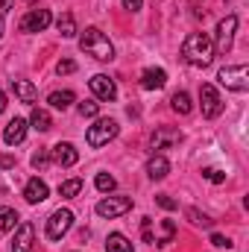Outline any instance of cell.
Here are the masks:
<instances>
[{"label":"cell","instance_id":"f35d334b","mask_svg":"<svg viewBox=\"0 0 249 252\" xmlns=\"http://www.w3.org/2000/svg\"><path fill=\"white\" fill-rule=\"evenodd\" d=\"M0 35H3V18H0Z\"/></svg>","mask_w":249,"mask_h":252},{"label":"cell","instance_id":"ba28073f","mask_svg":"<svg viewBox=\"0 0 249 252\" xmlns=\"http://www.w3.org/2000/svg\"><path fill=\"white\" fill-rule=\"evenodd\" d=\"M132 208V199L129 196H106V199H100L97 202V214L100 217H121V214H126Z\"/></svg>","mask_w":249,"mask_h":252},{"label":"cell","instance_id":"f1b7e54d","mask_svg":"<svg viewBox=\"0 0 249 252\" xmlns=\"http://www.w3.org/2000/svg\"><path fill=\"white\" fill-rule=\"evenodd\" d=\"M97 112H100V103H94V100L79 103V115H82V118H97Z\"/></svg>","mask_w":249,"mask_h":252},{"label":"cell","instance_id":"4fadbf2b","mask_svg":"<svg viewBox=\"0 0 249 252\" xmlns=\"http://www.w3.org/2000/svg\"><path fill=\"white\" fill-rule=\"evenodd\" d=\"M53 158H56V164H62V167H73V164L79 161V150L64 141V144H56V147H53Z\"/></svg>","mask_w":249,"mask_h":252},{"label":"cell","instance_id":"f546056e","mask_svg":"<svg viewBox=\"0 0 249 252\" xmlns=\"http://www.w3.org/2000/svg\"><path fill=\"white\" fill-rule=\"evenodd\" d=\"M47 164H50V153H47V150H38V153L32 156V167H35V170H44Z\"/></svg>","mask_w":249,"mask_h":252},{"label":"cell","instance_id":"8fae6325","mask_svg":"<svg viewBox=\"0 0 249 252\" xmlns=\"http://www.w3.org/2000/svg\"><path fill=\"white\" fill-rule=\"evenodd\" d=\"M32 238H35L32 223H21L15 232V241H12V252H32V244H35Z\"/></svg>","mask_w":249,"mask_h":252},{"label":"cell","instance_id":"e0dca14e","mask_svg":"<svg viewBox=\"0 0 249 252\" xmlns=\"http://www.w3.org/2000/svg\"><path fill=\"white\" fill-rule=\"evenodd\" d=\"M12 91H15V97H18L21 103H35V97H38L35 85L27 82V79H12Z\"/></svg>","mask_w":249,"mask_h":252},{"label":"cell","instance_id":"7c38bea8","mask_svg":"<svg viewBox=\"0 0 249 252\" xmlns=\"http://www.w3.org/2000/svg\"><path fill=\"white\" fill-rule=\"evenodd\" d=\"M24 138H27V121H24V118H15V121L6 124V129H3V141H6L9 147L21 144Z\"/></svg>","mask_w":249,"mask_h":252},{"label":"cell","instance_id":"603a6c76","mask_svg":"<svg viewBox=\"0 0 249 252\" xmlns=\"http://www.w3.org/2000/svg\"><path fill=\"white\" fill-rule=\"evenodd\" d=\"M170 103H173V112H176V115H190V109H193V103H190V94H187V91H176Z\"/></svg>","mask_w":249,"mask_h":252},{"label":"cell","instance_id":"e575fe53","mask_svg":"<svg viewBox=\"0 0 249 252\" xmlns=\"http://www.w3.org/2000/svg\"><path fill=\"white\" fill-rule=\"evenodd\" d=\"M141 3H144V0H124V6L129 9V12H138V9H141Z\"/></svg>","mask_w":249,"mask_h":252},{"label":"cell","instance_id":"8992f818","mask_svg":"<svg viewBox=\"0 0 249 252\" xmlns=\"http://www.w3.org/2000/svg\"><path fill=\"white\" fill-rule=\"evenodd\" d=\"M70 226H73V211H70V208L53 211L50 220H47V238H50V241H62L64 235L70 232Z\"/></svg>","mask_w":249,"mask_h":252},{"label":"cell","instance_id":"7402d4cb","mask_svg":"<svg viewBox=\"0 0 249 252\" xmlns=\"http://www.w3.org/2000/svg\"><path fill=\"white\" fill-rule=\"evenodd\" d=\"M106 252H132V244H129L126 235L115 232V235H109V241H106Z\"/></svg>","mask_w":249,"mask_h":252},{"label":"cell","instance_id":"9a60e30c","mask_svg":"<svg viewBox=\"0 0 249 252\" xmlns=\"http://www.w3.org/2000/svg\"><path fill=\"white\" fill-rule=\"evenodd\" d=\"M47 193H50V190H47V182H44V179H38V176H35V179H30V182H27V188H24L27 202H32V205L44 202V199H47Z\"/></svg>","mask_w":249,"mask_h":252},{"label":"cell","instance_id":"8d00e7d4","mask_svg":"<svg viewBox=\"0 0 249 252\" xmlns=\"http://www.w3.org/2000/svg\"><path fill=\"white\" fill-rule=\"evenodd\" d=\"M0 164H3V167H12V164H15V158H12V156H3V158H0Z\"/></svg>","mask_w":249,"mask_h":252},{"label":"cell","instance_id":"4dcf8cb0","mask_svg":"<svg viewBox=\"0 0 249 252\" xmlns=\"http://www.w3.org/2000/svg\"><path fill=\"white\" fill-rule=\"evenodd\" d=\"M202 176H205L208 182H223V179H226V173H223V170H217V167H205V170H202Z\"/></svg>","mask_w":249,"mask_h":252},{"label":"cell","instance_id":"d4e9b609","mask_svg":"<svg viewBox=\"0 0 249 252\" xmlns=\"http://www.w3.org/2000/svg\"><path fill=\"white\" fill-rule=\"evenodd\" d=\"M79 190H82V179H67V182H62V185H59V193H62V196H67V199H70V196H76Z\"/></svg>","mask_w":249,"mask_h":252},{"label":"cell","instance_id":"ac0fdd59","mask_svg":"<svg viewBox=\"0 0 249 252\" xmlns=\"http://www.w3.org/2000/svg\"><path fill=\"white\" fill-rule=\"evenodd\" d=\"M170 173V161L164 158V156H153L150 161H147V176L150 179H164Z\"/></svg>","mask_w":249,"mask_h":252},{"label":"cell","instance_id":"1f68e13d","mask_svg":"<svg viewBox=\"0 0 249 252\" xmlns=\"http://www.w3.org/2000/svg\"><path fill=\"white\" fill-rule=\"evenodd\" d=\"M56 70H59V73H73V70H76V62H73V59H62V62L56 64Z\"/></svg>","mask_w":249,"mask_h":252},{"label":"cell","instance_id":"836d02e7","mask_svg":"<svg viewBox=\"0 0 249 252\" xmlns=\"http://www.w3.org/2000/svg\"><path fill=\"white\" fill-rule=\"evenodd\" d=\"M211 244H214V247H232V241L223 238V235H211Z\"/></svg>","mask_w":249,"mask_h":252},{"label":"cell","instance_id":"44dd1931","mask_svg":"<svg viewBox=\"0 0 249 252\" xmlns=\"http://www.w3.org/2000/svg\"><path fill=\"white\" fill-rule=\"evenodd\" d=\"M30 124H32V129H38V132H47V129H53L50 112H44V109H32V115H30Z\"/></svg>","mask_w":249,"mask_h":252},{"label":"cell","instance_id":"6da1fadb","mask_svg":"<svg viewBox=\"0 0 249 252\" xmlns=\"http://www.w3.org/2000/svg\"><path fill=\"white\" fill-rule=\"evenodd\" d=\"M182 59L193 67H208L214 59V44L205 32H190L182 44Z\"/></svg>","mask_w":249,"mask_h":252},{"label":"cell","instance_id":"d6a6232c","mask_svg":"<svg viewBox=\"0 0 249 252\" xmlns=\"http://www.w3.org/2000/svg\"><path fill=\"white\" fill-rule=\"evenodd\" d=\"M156 202H158L161 208H167V211H173V208H176V202H173L167 193H158V196H156Z\"/></svg>","mask_w":249,"mask_h":252},{"label":"cell","instance_id":"52a82bcc","mask_svg":"<svg viewBox=\"0 0 249 252\" xmlns=\"http://www.w3.org/2000/svg\"><path fill=\"white\" fill-rule=\"evenodd\" d=\"M199 106H202V115L205 118H217L223 112V100L217 94V88L211 82H202L199 85Z\"/></svg>","mask_w":249,"mask_h":252},{"label":"cell","instance_id":"d6986e66","mask_svg":"<svg viewBox=\"0 0 249 252\" xmlns=\"http://www.w3.org/2000/svg\"><path fill=\"white\" fill-rule=\"evenodd\" d=\"M15 226H18V211L9 205H0V235L15 232Z\"/></svg>","mask_w":249,"mask_h":252},{"label":"cell","instance_id":"d590c367","mask_svg":"<svg viewBox=\"0 0 249 252\" xmlns=\"http://www.w3.org/2000/svg\"><path fill=\"white\" fill-rule=\"evenodd\" d=\"M12 6H15V0H0V18H3V15L12 9Z\"/></svg>","mask_w":249,"mask_h":252},{"label":"cell","instance_id":"5b68a950","mask_svg":"<svg viewBox=\"0 0 249 252\" xmlns=\"http://www.w3.org/2000/svg\"><path fill=\"white\" fill-rule=\"evenodd\" d=\"M235 30H238V18H235V15H226V18L217 24V35H214V53H229V50H232Z\"/></svg>","mask_w":249,"mask_h":252},{"label":"cell","instance_id":"74e56055","mask_svg":"<svg viewBox=\"0 0 249 252\" xmlns=\"http://www.w3.org/2000/svg\"><path fill=\"white\" fill-rule=\"evenodd\" d=\"M0 112H6V94L0 91Z\"/></svg>","mask_w":249,"mask_h":252},{"label":"cell","instance_id":"2e32d148","mask_svg":"<svg viewBox=\"0 0 249 252\" xmlns=\"http://www.w3.org/2000/svg\"><path fill=\"white\" fill-rule=\"evenodd\" d=\"M182 141V132H176V129H156V135H153V150H164V147H170V144H179Z\"/></svg>","mask_w":249,"mask_h":252},{"label":"cell","instance_id":"9c48e42d","mask_svg":"<svg viewBox=\"0 0 249 252\" xmlns=\"http://www.w3.org/2000/svg\"><path fill=\"white\" fill-rule=\"evenodd\" d=\"M50 12L47 9H30L24 18H21V30L24 32H41V30H47L50 27Z\"/></svg>","mask_w":249,"mask_h":252},{"label":"cell","instance_id":"7a4b0ae2","mask_svg":"<svg viewBox=\"0 0 249 252\" xmlns=\"http://www.w3.org/2000/svg\"><path fill=\"white\" fill-rule=\"evenodd\" d=\"M79 50L88 53V56H94L97 62H112V59H115V47H112V41H109L106 32L97 30V27H88V30L79 35Z\"/></svg>","mask_w":249,"mask_h":252},{"label":"cell","instance_id":"cb8c5ba5","mask_svg":"<svg viewBox=\"0 0 249 252\" xmlns=\"http://www.w3.org/2000/svg\"><path fill=\"white\" fill-rule=\"evenodd\" d=\"M56 27H59V32H62V38H73V35H76V21H73V15H70V12L59 15Z\"/></svg>","mask_w":249,"mask_h":252},{"label":"cell","instance_id":"83f0119b","mask_svg":"<svg viewBox=\"0 0 249 252\" xmlns=\"http://www.w3.org/2000/svg\"><path fill=\"white\" fill-rule=\"evenodd\" d=\"M94 185H97L100 190H115V185H118V182H115V176H109V173H97Z\"/></svg>","mask_w":249,"mask_h":252},{"label":"cell","instance_id":"4316f807","mask_svg":"<svg viewBox=\"0 0 249 252\" xmlns=\"http://www.w3.org/2000/svg\"><path fill=\"white\" fill-rule=\"evenodd\" d=\"M185 214H187V220H190V223H193V226H205V229H208V226H211V220H208V217H205V214H199V211H196V208H185Z\"/></svg>","mask_w":249,"mask_h":252},{"label":"cell","instance_id":"5bb4252c","mask_svg":"<svg viewBox=\"0 0 249 252\" xmlns=\"http://www.w3.org/2000/svg\"><path fill=\"white\" fill-rule=\"evenodd\" d=\"M164 82H167V73L161 67H147L141 73V88H147V91H158V88H164Z\"/></svg>","mask_w":249,"mask_h":252},{"label":"cell","instance_id":"277c9868","mask_svg":"<svg viewBox=\"0 0 249 252\" xmlns=\"http://www.w3.org/2000/svg\"><path fill=\"white\" fill-rule=\"evenodd\" d=\"M88 147H106L112 138H118V121H112V118H100L94 126H88Z\"/></svg>","mask_w":249,"mask_h":252},{"label":"cell","instance_id":"30bf717a","mask_svg":"<svg viewBox=\"0 0 249 252\" xmlns=\"http://www.w3.org/2000/svg\"><path fill=\"white\" fill-rule=\"evenodd\" d=\"M91 94L97 97V100H106V103H112L115 97H118V85H115V79H109L106 73H97V76H91Z\"/></svg>","mask_w":249,"mask_h":252},{"label":"cell","instance_id":"3957f363","mask_svg":"<svg viewBox=\"0 0 249 252\" xmlns=\"http://www.w3.org/2000/svg\"><path fill=\"white\" fill-rule=\"evenodd\" d=\"M217 79H220V85H226L229 91H238V94L249 91V67H247V64H232V67H223Z\"/></svg>","mask_w":249,"mask_h":252},{"label":"cell","instance_id":"484cf974","mask_svg":"<svg viewBox=\"0 0 249 252\" xmlns=\"http://www.w3.org/2000/svg\"><path fill=\"white\" fill-rule=\"evenodd\" d=\"M161 226H164V238L156 241V244H158V247H170V244H173V235H176V223H173V220H161Z\"/></svg>","mask_w":249,"mask_h":252},{"label":"cell","instance_id":"ffe728a7","mask_svg":"<svg viewBox=\"0 0 249 252\" xmlns=\"http://www.w3.org/2000/svg\"><path fill=\"white\" fill-rule=\"evenodd\" d=\"M73 100H76V97H73V91H53V94L47 97V103H50L53 109H62V112L73 106Z\"/></svg>","mask_w":249,"mask_h":252}]
</instances>
